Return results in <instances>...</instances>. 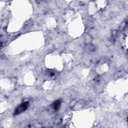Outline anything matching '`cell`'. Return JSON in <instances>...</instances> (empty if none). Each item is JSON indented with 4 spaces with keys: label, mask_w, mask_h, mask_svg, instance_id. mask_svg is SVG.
<instances>
[{
    "label": "cell",
    "mask_w": 128,
    "mask_h": 128,
    "mask_svg": "<svg viewBox=\"0 0 128 128\" xmlns=\"http://www.w3.org/2000/svg\"><path fill=\"white\" fill-rule=\"evenodd\" d=\"M28 105H29V102H26L22 103L21 104H20L19 106H18L16 108L14 111V114H18L23 112L24 111L26 110L27 109L28 107Z\"/></svg>",
    "instance_id": "obj_1"
},
{
    "label": "cell",
    "mask_w": 128,
    "mask_h": 128,
    "mask_svg": "<svg viewBox=\"0 0 128 128\" xmlns=\"http://www.w3.org/2000/svg\"><path fill=\"white\" fill-rule=\"evenodd\" d=\"M60 104H61V101L59 100H58L56 101L54 103V108L56 110H58L60 106Z\"/></svg>",
    "instance_id": "obj_2"
}]
</instances>
